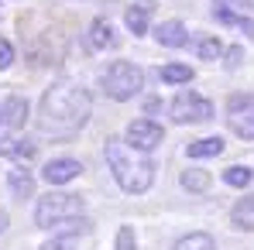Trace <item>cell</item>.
Instances as JSON below:
<instances>
[{
    "mask_svg": "<svg viewBox=\"0 0 254 250\" xmlns=\"http://www.w3.org/2000/svg\"><path fill=\"white\" fill-rule=\"evenodd\" d=\"M79 237H52L48 244H42V250H76Z\"/></svg>",
    "mask_w": 254,
    "mask_h": 250,
    "instance_id": "24",
    "label": "cell"
},
{
    "mask_svg": "<svg viewBox=\"0 0 254 250\" xmlns=\"http://www.w3.org/2000/svg\"><path fill=\"white\" fill-rule=\"evenodd\" d=\"M10 62H14V45H10L7 38H3V35H0V69H7Z\"/></svg>",
    "mask_w": 254,
    "mask_h": 250,
    "instance_id": "26",
    "label": "cell"
},
{
    "mask_svg": "<svg viewBox=\"0 0 254 250\" xmlns=\"http://www.w3.org/2000/svg\"><path fill=\"white\" fill-rule=\"evenodd\" d=\"M210 171H203V168H186L182 171V189L186 192H206L210 189Z\"/></svg>",
    "mask_w": 254,
    "mask_h": 250,
    "instance_id": "17",
    "label": "cell"
},
{
    "mask_svg": "<svg viewBox=\"0 0 254 250\" xmlns=\"http://www.w3.org/2000/svg\"><path fill=\"white\" fill-rule=\"evenodd\" d=\"M3 230H7V212L0 209V233H3Z\"/></svg>",
    "mask_w": 254,
    "mask_h": 250,
    "instance_id": "27",
    "label": "cell"
},
{
    "mask_svg": "<svg viewBox=\"0 0 254 250\" xmlns=\"http://www.w3.org/2000/svg\"><path fill=\"white\" fill-rule=\"evenodd\" d=\"M86 48H89V51H110V48H117V35H114V28H110L103 17H96V21L89 24Z\"/></svg>",
    "mask_w": 254,
    "mask_h": 250,
    "instance_id": "9",
    "label": "cell"
},
{
    "mask_svg": "<svg viewBox=\"0 0 254 250\" xmlns=\"http://www.w3.org/2000/svg\"><path fill=\"white\" fill-rule=\"evenodd\" d=\"M93 100L83 86L55 83L38 103V130L45 137H72L89 120Z\"/></svg>",
    "mask_w": 254,
    "mask_h": 250,
    "instance_id": "1",
    "label": "cell"
},
{
    "mask_svg": "<svg viewBox=\"0 0 254 250\" xmlns=\"http://www.w3.org/2000/svg\"><path fill=\"white\" fill-rule=\"evenodd\" d=\"M169 117L175 124H206L213 120V103L199 93H179L169 103Z\"/></svg>",
    "mask_w": 254,
    "mask_h": 250,
    "instance_id": "5",
    "label": "cell"
},
{
    "mask_svg": "<svg viewBox=\"0 0 254 250\" xmlns=\"http://www.w3.org/2000/svg\"><path fill=\"white\" fill-rule=\"evenodd\" d=\"M24 120H28V103H24L21 96H7V100H3V110H0V124L17 130Z\"/></svg>",
    "mask_w": 254,
    "mask_h": 250,
    "instance_id": "13",
    "label": "cell"
},
{
    "mask_svg": "<svg viewBox=\"0 0 254 250\" xmlns=\"http://www.w3.org/2000/svg\"><path fill=\"white\" fill-rule=\"evenodd\" d=\"M230 223H234V230H241V233H254V196H244V199L234 202Z\"/></svg>",
    "mask_w": 254,
    "mask_h": 250,
    "instance_id": "12",
    "label": "cell"
},
{
    "mask_svg": "<svg viewBox=\"0 0 254 250\" xmlns=\"http://www.w3.org/2000/svg\"><path fill=\"white\" fill-rule=\"evenodd\" d=\"M241 58H244V48H241V45H230V48L223 51V62H227V69H237V65H241Z\"/></svg>",
    "mask_w": 254,
    "mask_h": 250,
    "instance_id": "25",
    "label": "cell"
},
{
    "mask_svg": "<svg viewBox=\"0 0 254 250\" xmlns=\"http://www.w3.org/2000/svg\"><path fill=\"white\" fill-rule=\"evenodd\" d=\"M103 154H107V165H110L117 185H121L124 192L141 196V192L151 189V182H155V161H151L144 151L130 148L121 137H110L107 148H103Z\"/></svg>",
    "mask_w": 254,
    "mask_h": 250,
    "instance_id": "2",
    "label": "cell"
},
{
    "mask_svg": "<svg viewBox=\"0 0 254 250\" xmlns=\"http://www.w3.org/2000/svg\"><path fill=\"white\" fill-rule=\"evenodd\" d=\"M227 124L241 141H254V93H234L227 100Z\"/></svg>",
    "mask_w": 254,
    "mask_h": 250,
    "instance_id": "6",
    "label": "cell"
},
{
    "mask_svg": "<svg viewBox=\"0 0 254 250\" xmlns=\"http://www.w3.org/2000/svg\"><path fill=\"white\" fill-rule=\"evenodd\" d=\"M172 250H216V244L210 233H186L182 240H175Z\"/></svg>",
    "mask_w": 254,
    "mask_h": 250,
    "instance_id": "18",
    "label": "cell"
},
{
    "mask_svg": "<svg viewBox=\"0 0 254 250\" xmlns=\"http://www.w3.org/2000/svg\"><path fill=\"white\" fill-rule=\"evenodd\" d=\"M72 219H86V209L79 196H69V192H48L38 199L35 206V226L38 230H59L62 223H72Z\"/></svg>",
    "mask_w": 254,
    "mask_h": 250,
    "instance_id": "3",
    "label": "cell"
},
{
    "mask_svg": "<svg viewBox=\"0 0 254 250\" xmlns=\"http://www.w3.org/2000/svg\"><path fill=\"white\" fill-rule=\"evenodd\" d=\"M148 17H151V3H130L124 10V24L130 35H144L148 31Z\"/></svg>",
    "mask_w": 254,
    "mask_h": 250,
    "instance_id": "15",
    "label": "cell"
},
{
    "mask_svg": "<svg viewBox=\"0 0 254 250\" xmlns=\"http://www.w3.org/2000/svg\"><path fill=\"white\" fill-rule=\"evenodd\" d=\"M192 65H182V62H172V65H165L162 69V79L165 83H192Z\"/></svg>",
    "mask_w": 254,
    "mask_h": 250,
    "instance_id": "21",
    "label": "cell"
},
{
    "mask_svg": "<svg viewBox=\"0 0 254 250\" xmlns=\"http://www.w3.org/2000/svg\"><path fill=\"white\" fill-rule=\"evenodd\" d=\"M220 151H223V141H220V137H203V141H192V144L186 148L189 158H216Z\"/></svg>",
    "mask_w": 254,
    "mask_h": 250,
    "instance_id": "16",
    "label": "cell"
},
{
    "mask_svg": "<svg viewBox=\"0 0 254 250\" xmlns=\"http://www.w3.org/2000/svg\"><path fill=\"white\" fill-rule=\"evenodd\" d=\"M45 182H52V185H65V182H72L76 175H83V165L76 161V158H55V161H48L45 165Z\"/></svg>",
    "mask_w": 254,
    "mask_h": 250,
    "instance_id": "8",
    "label": "cell"
},
{
    "mask_svg": "<svg viewBox=\"0 0 254 250\" xmlns=\"http://www.w3.org/2000/svg\"><path fill=\"white\" fill-rule=\"evenodd\" d=\"M162 137H165V130L155 124V120H148V117H141V120H130V127H127V144L130 148H137V151H155L158 144H162Z\"/></svg>",
    "mask_w": 254,
    "mask_h": 250,
    "instance_id": "7",
    "label": "cell"
},
{
    "mask_svg": "<svg viewBox=\"0 0 254 250\" xmlns=\"http://www.w3.org/2000/svg\"><path fill=\"white\" fill-rule=\"evenodd\" d=\"M155 38H158L162 48H186L189 45V31H186L182 21H162L155 28Z\"/></svg>",
    "mask_w": 254,
    "mask_h": 250,
    "instance_id": "10",
    "label": "cell"
},
{
    "mask_svg": "<svg viewBox=\"0 0 254 250\" xmlns=\"http://www.w3.org/2000/svg\"><path fill=\"white\" fill-rule=\"evenodd\" d=\"M141 86H144V72L134 62H114L103 72V93L117 103H127L134 93H141Z\"/></svg>",
    "mask_w": 254,
    "mask_h": 250,
    "instance_id": "4",
    "label": "cell"
},
{
    "mask_svg": "<svg viewBox=\"0 0 254 250\" xmlns=\"http://www.w3.org/2000/svg\"><path fill=\"white\" fill-rule=\"evenodd\" d=\"M192 51L203 58V62H213V58H220L223 55V45L210 38V35H199V42H192Z\"/></svg>",
    "mask_w": 254,
    "mask_h": 250,
    "instance_id": "19",
    "label": "cell"
},
{
    "mask_svg": "<svg viewBox=\"0 0 254 250\" xmlns=\"http://www.w3.org/2000/svg\"><path fill=\"white\" fill-rule=\"evenodd\" d=\"M7 189L17 202H28L35 196V175H28L24 168H10L7 171Z\"/></svg>",
    "mask_w": 254,
    "mask_h": 250,
    "instance_id": "11",
    "label": "cell"
},
{
    "mask_svg": "<svg viewBox=\"0 0 254 250\" xmlns=\"http://www.w3.org/2000/svg\"><path fill=\"white\" fill-rule=\"evenodd\" d=\"M38 154V148L31 144V141H21V137H0V158H21V161H28V158H35Z\"/></svg>",
    "mask_w": 254,
    "mask_h": 250,
    "instance_id": "14",
    "label": "cell"
},
{
    "mask_svg": "<svg viewBox=\"0 0 254 250\" xmlns=\"http://www.w3.org/2000/svg\"><path fill=\"white\" fill-rule=\"evenodd\" d=\"M213 3H220V7H227L234 14H241V17H248L254 10V0H213Z\"/></svg>",
    "mask_w": 254,
    "mask_h": 250,
    "instance_id": "23",
    "label": "cell"
},
{
    "mask_svg": "<svg viewBox=\"0 0 254 250\" xmlns=\"http://www.w3.org/2000/svg\"><path fill=\"white\" fill-rule=\"evenodd\" d=\"M223 182L234 185V189H248V185L254 182V171H251V168H244V165H230L227 171H223Z\"/></svg>",
    "mask_w": 254,
    "mask_h": 250,
    "instance_id": "20",
    "label": "cell"
},
{
    "mask_svg": "<svg viewBox=\"0 0 254 250\" xmlns=\"http://www.w3.org/2000/svg\"><path fill=\"white\" fill-rule=\"evenodd\" d=\"M114 250H137V240H134V230H130V226H121V230H117Z\"/></svg>",
    "mask_w": 254,
    "mask_h": 250,
    "instance_id": "22",
    "label": "cell"
}]
</instances>
